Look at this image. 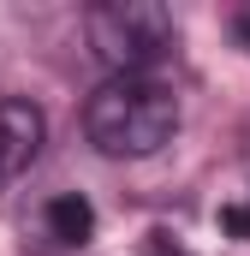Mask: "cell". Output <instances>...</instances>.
<instances>
[{
  "mask_svg": "<svg viewBox=\"0 0 250 256\" xmlns=\"http://www.w3.org/2000/svg\"><path fill=\"white\" fill-rule=\"evenodd\" d=\"M42 137H48V120H42L36 102H24V96H6L0 102V191L36 167Z\"/></svg>",
  "mask_w": 250,
  "mask_h": 256,
  "instance_id": "3957f363",
  "label": "cell"
},
{
  "mask_svg": "<svg viewBox=\"0 0 250 256\" xmlns=\"http://www.w3.org/2000/svg\"><path fill=\"white\" fill-rule=\"evenodd\" d=\"M232 30H238V42L250 48V12H238V24H232Z\"/></svg>",
  "mask_w": 250,
  "mask_h": 256,
  "instance_id": "8992f818",
  "label": "cell"
},
{
  "mask_svg": "<svg viewBox=\"0 0 250 256\" xmlns=\"http://www.w3.org/2000/svg\"><path fill=\"white\" fill-rule=\"evenodd\" d=\"M179 131V96L161 78H108L84 102V137L108 161H143L161 155Z\"/></svg>",
  "mask_w": 250,
  "mask_h": 256,
  "instance_id": "6da1fadb",
  "label": "cell"
},
{
  "mask_svg": "<svg viewBox=\"0 0 250 256\" xmlns=\"http://www.w3.org/2000/svg\"><path fill=\"white\" fill-rule=\"evenodd\" d=\"M220 220H226V232H238V238H250V208H226Z\"/></svg>",
  "mask_w": 250,
  "mask_h": 256,
  "instance_id": "5b68a950",
  "label": "cell"
},
{
  "mask_svg": "<svg viewBox=\"0 0 250 256\" xmlns=\"http://www.w3.org/2000/svg\"><path fill=\"white\" fill-rule=\"evenodd\" d=\"M84 36L108 78H149V66L179 48V18L155 0H108L84 12Z\"/></svg>",
  "mask_w": 250,
  "mask_h": 256,
  "instance_id": "7a4b0ae2",
  "label": "cell"
},
{
  "mask_svg": "<svg viewBox=\"0 0 250 256\" xmlns=\"http://www.w3.org/2000/svg\"><path fill=\"white\" fill-rule=\"evenodd\" d=\"M42 232H48L60 250H84V244L96 238V208L78 191H66V196H54V202L42 208Z\"/></svg>",
  "mask_w": 250,
  "mask_h": 256,
  "instance_id": "277c9868",
  "label": "cell"
}]
</instances>
